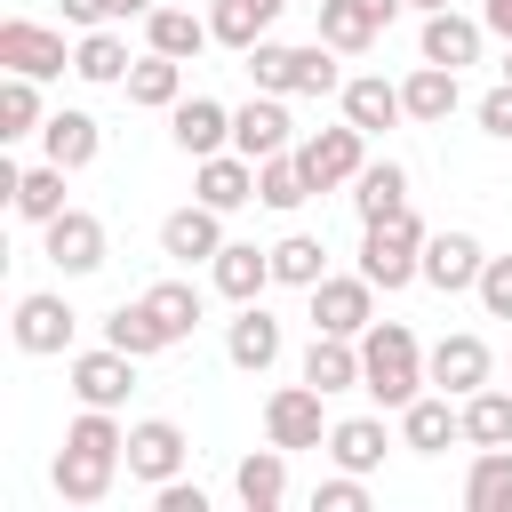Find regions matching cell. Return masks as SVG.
Segmentation results:
<instances>
[{
	"instance_id": "obj_1",
	"label": "cell",
	"mask_w": 512,
	"mask_h": 512,
	"mask_svg": "<svg viewBox=\"0 0 512 512\" xmlns=\"http://www.w3.org/2000/svg\"><path fill=\"white\" fill-rule=\"evenodd\" d=\"M120 472H128V424L112 408H80L64 424V448H56V496L64 504H104Z\"/></svg>"
},
{
	"instance_id": "obj_2",
	"label": "cell",
	"mask_w": 512,
	"mask_h": 512,
	"mask_svg": "<svg viewBox=\"0 0 512 512\" xmlns=\"http://www.w3.org/2000/svg\"><path fill=\"white\" fill-rule=\"evenodd\" d=\"M424 384H432V376H424L416 328H408V320H368V336H360V392H368L384 416H400Z\"/></svg>"
},
{
	"instance_id": "obj_3",
	"label": "cell",
	"mask_w": 512,
	"mask_h": 512,
	"mask_svg": "<svg viewBox=\"0 0 512 512\" xmlns=\"http://www.w3.org/2000/svg\"><path fill=\"white\" fill-rule=\"evenodd\" d=\"M248 80L272 88V96H336V88H344L336 48H328L320 32H312L304 48H288V40H256V48H248Z\"/></svg>"
},
{
	"instance_id": "obj_4",
	"label": "cell",
	"mask_w": 512,
	"mask_h": 512,
	"mask_svg": "<svg viewBox=\"0 0 512 512\" xmlns=\"http://www.w3.org/2000/svg\"><path fill=\"white\" fill-rule=\"evenodd\" d=\"M360 272L392 296L408 280H424V216L416 208H392L384 224H360Z\"/></svg>"
},
{
	"instance_id": "obj_5",
	"label": "cell",
	"mask_w": 512,
	"mask_h": 512,
	"mask_svg": "<svg viewBox=\"0 0 512 512\" xmlns=\"http://www.w3.org/2000/svg\"><path fill=\"white\" fill-rule=\"evenodd\" d=\"M8 336H16V352H32V360H56V352H72V336H80V312H72L56 288H32V296H16V312H8Z\"/></svg>"
},
{
	"instance_id": "obj_6",
	"label": "cell",
	"mask_w": 512,
	"mask_h": 512,
	"mask_svg": "<svg viewBox=\"0 0 512 512\" xmlns=\"http://www.w3.org/2000/svg\"><path fill=\"white\" fill-rule=\"evenodd\" d=\"M296 160H304L312 192H344V184L368 168V128H352V120H336V128H312V136L296 144Z\"/></svg>"
},
{
	"instance_id": "obj_7",
	"label": "cell",
	"mask_w": 512,
	"mask_h": 512,
	"mask_svg": "<svg viewBox=\"0 0 512 512\" xmlns=\"http://www.w3.org/2000/svg\"><path fill=\"white\" fill-rule=\"evenodd\" d=\"M40 256H48L64 280H88V272H104V256H112V240H104V216H88V208H64L56 224H40Z\"/></svg>"
},
{
	"instance_id": "obj_8",
	"label": "cell",
	"mask_w": 512,
	"mask_h": 512,
	"mask_svg": "<svg viewBox=\"0 0 512 512\" xmlns=\"http://www.w3.org/2000/svg\"><path fill=\"white\" fill-rule=\"evenodd\" d=\"M304 296H312V328L320 336H368V320H376V280L368 272H328Z\"/></svg>"
},
{
	"instance_id": "obj_9",
	"label": "cell",
	"mask_w": 512,
	"mask_h": 512,
	"mask_svg": "<svg viewBox=\"0 0 512 512\" xmlns=\"http://www.w3.org/2000/svg\"><path fill=\"white\" fill-rule=\"evenodd\" d=\"M64 376H72V400H80V408H120V400L136 392V352L96 344V352H72Z\"/></svg>"
},
{
	"instance_id": "obj_10",
	"label": "cell",
	"mask_w": 512,
	"mask_h": 512,
	"mask_svg": "<svg viewBox=\"0 0 512 512\" xmlns=\"http://www.w3.org/2000/svg\"><path fill=\"white\" fill-rule=\"evenodd\" d=\"M328 392H312V384H280L272 400H264V440H280L288 456L296 448H328V408H320Z\"/></svg>"
},
{
	"instance_id": "obj_11",
	"label": "cell",
	"mask_w": 512,
	"mask_h": 512,
	"mask_svg": "<svg viewBox=\"0 0 512 512\" xmlns=\"http://www.w3.org/2000/svg\"><path fill=\"white\" fill-rule=\"evenodd\" d=\"M184 456H192V440H184L176 416H136V424H128V480L160 488V480L184 472Z\"/></svg>"
},
{
	"instance_id": "obj_12",
	"label": "cell",
	"mask_w": 512,
	"mask_h": 512,
	"mask_svg": "<svg viewBox=\"0 0 512 512\" xmlns=\"http://www.w3.org/2000/svg\"><path fill=\"white\" fill-rule=\"evenodd\" d=\"M0 64H8V72H32V80H56V72H72V48H64V32L40 24V16H8V24H0Z\"/></svg>"
},
{
	"instance_id": "obj_13",
	"label": "cell",
	"mask_w": 512,
	"mask_h": 512,
	"mask_svg": "<svg viewBox=\"0 0 512 512\" xmlns=\"http://www.w3.org/2000/svg\"><path fill=\"white\" fill-rule=\"evenodd\" d=\"M216 248H224V208H208V200H192V208H168L160 216V256L168 264H216Z\"/></svg>"
},
{
	"instance_id": "obj_14",
	"label": "cell",
	"mask_w": 512,
	"mask_h": 512,
	"mask_svg": "<svg viewBox=\"0 0 512 512\" xmlns=\"http://www.w3.org/2000/svg\"><path fill=\"white\" fill-rule=\"evenodd\" d=\"M448 440H464V400L432 384V392H416V400L400 408V448H408V456H440Z\"/></svg>"
},
{
	"instance_id": "obj_15",
	"label": "cell",
	"mask_w": 512,
	"mask_h": 512,
	"mask_svg": "<svg viewBox=\"0 0 512 512\" xmlns=\"http://www.w3.org/2000/svg\"><path fill=\"white\" fill-rule=\"evenodd\" d=\"M296 144V120H288V96H272V88H256L240 112H232V152H248V160H272V152H288Z\"/></svg>"
},
{
	"instance_id": "obj_16",
	"label": "cell",
	"mask_w": 512,
	"mask_h": 512,
	"mask_svg": "<svg viewBox=\"0 0 512 512\" xmlns=\"http://www.w3.org/2000/svg\"><path fill=\"white\" fill-rule=\"evenodd\" d=\"M424 376H432L440 392H456V400H464V392H480V384L496 376V352H488L472 328H456V336H440V344L424 352Z\"/></svg>"
},
{
	"instance_id": "obj_17",
	"label": "cell",
	"mask_w": 512,
	"mask_h": 512,
	"mask_svg": "<svg viewBox=\"0 0 512 512\" xmlns=\"http://www.w3.org/2000/svg\"><path fill=\"white\" fill-rule=\"evenodd\" d=\"M280 344H288V336H280V320L264 312V296H256V304H240V312L224 320V360H232L240 376H264V368L280 360Z\"/></svg>"
},
{
	"instance_id": "obj_18",
	"label": "cell",
	"mask_w": 512,
	"mask_h": 512,
	"mask_svg": "<svg viewBox=\"0 0 512 512\" xmlns=\"http://www.w3.org/2000/svg\"><path fill=\"white\" fill-rule=\"evenodd\" d=\"M416 48H424V64L464 72V64H480L488 24H480V16H456V8H432V16H424V32H416Z\"/></svg>"
},
{
	"instance_id": "obj_19",
	"label": "cell",
	"mask_w": 512,
	"mask_h": 512,
	"mask_svg": "<svg viewBox=\"0 0 512 512\" xmlns=\"http://www.w3.org/2000/svg\"><path fill=\"white\" fill-rule=\"evenodd\" d=\"M96 152H104V120H96V112L64 104V112H48V120H40V160H56V168H72V176H80Z\"/></svg>"
},
{
	"instance_id": "obj_20",
	"label": "cell",
	"mask_w": 512,
	"mask_h": 512,
	"mask_svg": "<svg viewBox=\"0 0 512 512\" xmlns=\"http://www.w3.org/2000/svg\"><path fill=\"white\" fill-rule=\"evenodd\" d=\"M480 264H488V248H480L472 232H424V280H432L440 296L480 288Z\"/></svg>"
},
{
	"instance_id": "obj_21",
	"label": "cell",
	"mask_w": 512,
	"mask_h": 512,
	"mask_svg": "<svg viewBox=\"0 0 512 512\" xmlns=\"http://www.w3.org/2000/svg\"><path fill=\"white\" fill-rule=\"evenodd\" d=\"M336 104H344V120H352V128H368V136H384V128H400V120H408L400 80H384V72H352V80L336 88Z\"/></svg>"
},
{
	"instance_id": "obj_22",
	"label": "cell",
	"mask_w": 512,
	"mask_h": 512,
	"mask_svg": "<svg viewBox=\"0 0 512 512\" xmlns=\"http://www.w3.org/2000/svg\"><path fill=\"white\" fill-rule=\"evenodd\" d=\"M168 136H176L184 160H208V152L232 144V104H216V96H184V104L168 112Z\"/></svg>"
},
{
	"instance_id": "obj_23",
	"label": "cell",
	"mask_w": 512,
	"mask_h": 512,
	"mask_svg": "<svg viewBox=\"0 0 512 512\" xmlns=\"http://www.w3.org/2000/svg\"><path fill=\"white\" fill-rule=\"evenodd\" d=\"M192 192H200L208 208H224V216H232V208H248V200H256V160L224 144V152L192 160Z\"/></svg>"
},
{
	"instance_id": "obj_24",
	"label": "cell",
	"mask_w": 512,
	"mask_h": 512,
	"mask_svg": "<svg viewBox=\"0 0 512 512\" xmlns=\"http://www.w3.org/2000/svg\"><path fill=\"white\" fill-rule=\"evenodd\" d=\"M208 288L232 296V304H256V296L272 288V248H256V240H224L216 264H208Z\"/></svg>"
},
{
	"instance_id": "obj_25",
	"label": "cell",
	"mask_w": 512,
	"mask_h": 512,
	"mask_svg": "<svg viewBox=\"0 0 512 512\" xmlns=\"http://www.w3.org/2000/svg\"><path fill=\"white\" fill-rule=\"evenodd\" d=\"M232 496H240L248 512H280V504H288V448H280V440L248 448V456L232 464Z\"/></svg>"
},
{
	"instance_id": "obj_26",
	"label": "cell",
	"mask_w": 512,
	"mask_h": 512,
	"mask_svg": "<svg viewBox=\"0 0 512 512\" xmlns=\"http://www.w3.org/2000/svg\"><path fill=\"white\" fill-rule=\"evenodd\" d=\"M400 104H408V120H416V128H440V120L464 104V80H456L448 64H416V72L400 80Z\"/></svg>"
},
{
	"instance_id": "obj_27",
	"label": "cell",
	"mask_w": 512,
	"mask_h": 512,
	"mask_svg": "<svg viewBox=\"0 0 512 512\" xmlns=\"http://www.w3.org/2000/svg\"><path fill=\"white\" fill-rule=\"evenodd\" d=\"M280 8L288 0H216L208 8V32H216V48H256V40H272V24H280Z\"/></svg>"
},
{
	"instance_id": "obj_28",
	"label": "cell",
	"mask_w": 512,
	"mask_h": 512,
	"mask_svg": "<svg viewBox=\"0 0 512 512\" xmlns=\"http://www.w3.org/2000/svg\"><path fill=\"white\" fill-rule=\"evenodd\" d=\"M120 88H128V104H144V112H176V104H184V64L160 56V48H144Z\"/></svg>"
},
{
	"instance_id": "obj_29",
	"label": "cell",
	"mask_w": 512,
	"mask_h": 512,
	"mask_svg": "<svg viewBox=\"0 0 512 512\" xmlns=\"http://www.w3.org/2000/svg\"><path fill=\"white\" fill-rule=\"evenodd\" d=\"M304 384H312V392H352V384H360V336H320V328H312V344H304Z\"/></svg>"
},
{
	"instance_id": "obj_30",
	"label": "cell",
	"mask_w": 512,
	"mask_h": 512,
	"mask_svg": "<svg viewBox=\"0 0 512 512\" xmlns=\"http://www.w3.org/2000/svg\"><path fill=\"white\" fill-rule=\"evenodd\" d=\"M384 448H392L384 416H344V424H328V464H336V472H376Z\"/></svg>"
},
{
	"instance_id": "obj_31",
	"label": "cell",
	"mask_w": 512,
	"mask_h": 512,
	"mask_svg": "<svg viewBox=\"0 0 512 512\" xmlns=\"http://www.w3.org/2000/svg\"><path fill=\"white\" fill-rule=\"evenodd\" d=\"M336 56H368L376 40H384V24H376V8L368 0H320V24H312Z\"/></svg>"
},
{
	"instance_id": "obj_32",
	"label": "cell",
	"mask_w": 512,
	"mask_h": 512,
	"mask_svg": "<svg viewBox=\"0 0 512 512\" xmlns=\"http://www.w3.org/2000/svg\"><path fill=\"white\" fill-rule=\"evenodd\" d=\"M392 208H408V168H400V160H368V168L352 176V216H360V224H384Z\"/></svg>"
},
{
	"instance_id": "obj_33",
	"label": "cell",
	"mask_w": 512,
	"mask_h": 512,
	"mask_svg": "<svg viewBox=\"0 0 512 512\" xmlns=\"http://www.w3.org/2000/svg\"><path fill=\"white\" fill-rule=\"evenodd\" d=\"M208 40H216V32H208V16H192V8H152V16H144V48H160V56H176V64H192Z\"/></svg>"
},
{
	"instance_id": "obj_34",
	"label": "cell",
	"mask_w": 512,
	"mask_h": 512,
	"mask_svg": "<svg viewBox=\"0 0 512 512\" xmlns=\"http://www.w3.org/2000/svg\"><path fill=\"white\" fill-rule=\"evenodd\" d=\"M128 64H136V56H128V40H120L112 24L80 32V48H72V72H80L88 88H120V80H128Z\"/></svg>"
},
{
	"instance_id": "obj_35",
	"label": "cell",
	"mask_w": 512,
	"mask_h": 512,
	"mask_svg": "<svg viewBox=\"0 0 512 512\" xmlns=\"http://www.w3.org/2000/svg\"><path fill=\"white\" fill-rule=\"evenodd\" d=\"M64 176H72V168H56V160L24 168V176H16V192H8V208H16L24 224H56V216L72 208V200H64Z\"/></svg>"
},
{
	"instance_id": "obj_36",
	"label": "cell",
	"mask_w": 512,
	"mask_h": 512,
	"mask_svg": "<svg viewBox=\"0 0 512 512\" xmlns=\"http://www.w3.org/2000/svg\"><path fill=\"white\" fill-rule=\"evenodd\" d=\"M464 448H512V392L504 384L464 392Z\"/></svg>"
},
{
	"instance_id": "obj_37",
	"label": "cell",
	"mask_w": 512,
	"mask_h": 512,
	"mask_svg": "<svg viewBox=\"0 0 512 512\" xmlns=\"http://www.w3.org/2000/svg\"><path fill=\"white\" fill-rule=\"evenodd\" d=\"M464 512H512V448H472Z\"/></svg>"
},
{
	"instance_id": "obj_38",
	"label": "cell",
	"mask_w": 512,
	"mask_h": 512,
	"mask_svg": "<svg viewBox=\"0 0 512 512\" xmlns=\"http://www.w3.org/2000/svg\"><path fill=\"white\" fill-rule=\"evenodd\" d=\"M104 344H120V352H136V360H152V352H168L176 336H168V328L152 320V304L136 296V304H112V312H104Z\"/></svg>"
},
{
	"instance_id": "obj_39",
	"label": "cell",
	"mask_w": 512,
	"mask_h": 512,
	"mask_svg": "<svg viewBox=\"0 0 512 512\" xmlns=\"http://www.w3.org/2000/svg\"><path fill=\"white\" fill-rule=\"evenodd\" d=\"M256 200H264V208H280V216L312 200V176H304L296 144H288V152H272V160H256Z\"/></svg>"
},
{
	"instance_id": "obj_40",
	"label": "cell",
	"mask_w": 512,
	"mask_h": 512,
	"mask_svg": "<svg viewBox=\"0 0 512 512\" xmlns=\"http://www.w3.org/2000/svg\"><path fill=\"white\" fill-rule=\"evenodd\" d=\"M144 304H152V320H160L176 344H184V336L208 320V296H200L192 280H152V288H144Z\"/></svg>"
},
{
	"instance_id": "obj_41",
	"label": "cell",
	"mask_w": 512,
	"mask_h": 512,
	"mask_svg": "<svg viewBox=\"0 0 512 512\" xmlns=\"http://www.w3.org/2000/svg\"><path fill=\"white\" fill-rule=\"evenodd\" d=\"M40 120H48V104H40V80H32V72H8V80H0V144H16V136H40Z\"/></svg>"
},
{
	"instance_id": "obj_42",
	"label": "cell",
	"mask_w": 512,
	"mask_h": 512,
	"mask_svg": "<svg viewBox=\"0 0 512 512\" xmlns=\"http://www.w3.org/2000/svg\"><path fill=\"white\" fill-rule=\"evenodd\" d=\"M272 280H280V288H312V280H328V248H320L312 232L272 240Z\"/></svg>"
},
{
	"instance_id": "obj_43",
	"label": "cell",
	"mask_w": 512,
	"mask_h": 512,
	"mask_svg": "<svg viewBox=\"0 0 512 512\" xmlns=\"http://www.w3.org/2000/svg\"><path fill=\"white\" fill-rule=\"evenodd\" d=\"M312 512H368V472H336L312 488Z\"/></svg>"
},
{
	"instance_id": "obj_44",
	"label": "cell",
	"mask_w": 512,
	"mask_h": 512,
	"mask_svg": "<svg viewBox=\"0 0 512 512\" xmlns=\"http://www.w3.org/2000/svg\"><path fill=\"white\" fill-rule=\"evenodd\" d=\"M472 296H480V312H488V320H512V256H488Z\"/></svg>"
},
{
	"instance_id": "obj_45",
	"label": "cell",
	"mask_w": 512,
	"mask_h": 512,
	"mask_svg": "<svg viewBox=\"0 0 512 512\" xmlns=\"http://www.w3.org/2000/svg\"><path fill=\"white\" fill-rule=\"evenodd\" d=\"M472 120H480V136H496V144H512V80H496L480 104H472Z\"/></svg>"
},
{
	"instance_id": "obj_46",
	"label": "cell",
	"mask_w": 512,
	"mask_h": 512,
	"mask_svg": "<svg viewBox=\"0 0 512 512\" xmlns=\"http://www.w3.org/2000/svg\"><path fill=\"white\" fill-rule=\"evenodd\" d=\"M152 504H160V512H208V488L176 472V480H160V488H152Z\"/></svg>"
},
{
	"instance_id": "obj_47",
	"label": "cell",
	"mask_w": 512,
	"mask_h": 512,
	"mask_svg": "<svg viewBox=\"0 0 512 512\" xmlns=\"http://www.w3.org/2000/svg\"><path fill=\"white\" fill-rule=\"evenodd\" d=\"M64 8V24H80V32H96V24H120V0H56Z\"/></svg>"
},
{
	"instance_id": "obj_48",
	"label": "cell",
	"mask_w": 512,
	"mask_h": 512,
	"mask_svg": "<svg viewBox=\"0 0 512 512\" xmlns=\"http://www.w3.org/2000/svg\"><path fill=\"white\" fill-rule=\"evenodd\" d=\"M480 24H488L496 40H512V0H480Z\"/></svg>"
},
{
	"instance_id": "obj_49",
	"label": "cell",
	"mask_w": 512,
	"mask_h": 512,
	"mask_svg": "<svg viewBox=\"0 0 512 512\" xmlns=\"http://www.w3.org/2000/svg\"><path fill=\"white\" fill-rule=\"evenodd\" d=\"M368 8H376V24H384V32H392V16H400V8H408V0H368Z\"/></svg>"
},
{
	"instance_id": "obj_50",
	"label": "cell",
	"mask_w": 512,
	"mask_h": 512,
	"mask_svg": "<svg viewBox=\"0 0 512 512\" xmlns=\"http://www.w3.org/2000/svg\"><path fill=\"white\" fill-rule=\"evenodd\" d=\"M152 8H160V0H120V16H136V24H144Z\"/></svg>"
},
{
	"instance_id": "obj_51",
	"label": "cell",
	"mask_w": 512,
	"mask_h": 512,
	"mask_svg": "<svg viewBox=\"0 0 512 512\" xmlns=\"http://www.w3.org/2000/svg\"><path fill=\"white\" fill-rule=\"evenodd\" d=\"M408 8H416V16H432V8H448V0H408Z\"/></svg>"
},
{
	"instance_id": "obj_52",
	"label": "cell",
	"mask_w": 512,
	"mask_h": 512,
	"mask_svg": "<svg viewBox=\"0 0 512 512\" xmlns=\"http://www.w3.org/2000/svg\"><path fill=\"white\" fill-rule=\"evenodd\" d=\"M496 72H504V80H512V40H504V64H496Z\"/></svg>"
}]
</instances>
